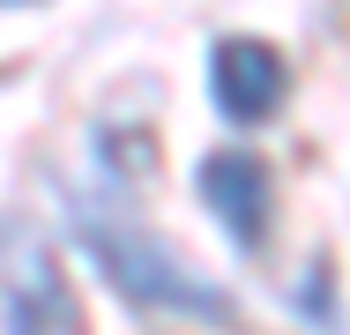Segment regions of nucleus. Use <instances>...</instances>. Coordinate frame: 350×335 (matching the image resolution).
I'll return each mask as SVG.
<instances>
[{
  "instance_id": "7ed1b4c3",
  "label": "nucleus",
  "mask_w": 350,
  "mask_h": 335,
  "mask_svg": "<svg viewBox=\"0 0 350 335\" xmlns=\"http://www.w3.org/2000/svg\"><path fill=\"white\" fill-rule=\"evenodd\" d=\"M209 105L231 127H269L291 105V60L269 38H216L209 45Z\"/></svg>"
},
{
  "instance_id": "20e7f679",
  "label": "nucleus",
  "mask_w": 350,
  "mask_h": 335,
  "mask_svg": "<svg viewBox=\"0 0 350 335\" xmlns=\"http://www.w3.org/2000/svg\"><path fill=\"white\" fill-rule=\"evenodd\" d=\"M0 335H90L68 268L45 246H23L0 276Z\"/></svg>"
},
{
  "instance_id": "f257e3e1",
  "label": "nucleus",
  "mask_w": 350,
  "mask_h": 335,
  "mask_svg": "<svg viewBox=\"0 0 350 335\" xmlns=\"http://www.w3.org/2000/svg\"><path fill=\"white\" fill-rule=\"evenodd\" d=\"M68 231H75V246L90 254V268L120 291V306H135L149 321H194V328H231L239 321V298L224 283H209L202 268H187V254L164 231H149L135 209L75 194Z\"/></svg>"
},
{
  "instance_id": "f03ea898",
  "label": "nucleus",
  "mask_w": 350,
  "mask_h": 335,
  "mask_svg": "<svg viewBox=\"0 0 350 335\" xmlns=\"http://www.w3.org/2000/svg\"><path fill=\"white\" fill-rule=\"evenodd\" d=\"M194 194H202V209L216 216V231L246 261L269 254V239H276V179H269V164L254 149H209L194 164Z\"/></svg>"
},
{
  "instance_id": "39448f33",
  "label": "nucleus",
  "mask_w": 350,
  "mask_h": 335,
  "mask_svg": "<svg viewBox=\"0 0 350 335\" xmlns=\"http://www.w3.org/2000/svg\"><path fill=\"white\" fill-rule=\"evenodd\" d=\"M0 8H38V0H0Z\"/></svg>"
}]
</instances>
